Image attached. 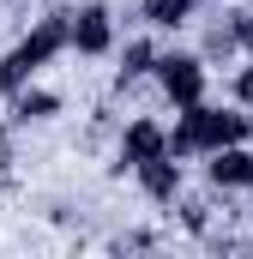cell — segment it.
I'll return each instance as SVG.
<instances>
[{
  "label": "cell",
  "instance_id": "obj_1",
  "mask_svg": "<svg viewBox=\"0 0 253 259\" xmlns=\"http://www.w3.org/2000/svg\"><path fill=\"white\" fill-rule=\"evenodd\" d=\"M253 139V115L247 109H223V103H187L175 109V127H169V157H211L223 145H241Z\"/></svg>",
  "mask_w": 253,
  "mask_h": 259
},
{
  "label": "cell",
  "instance_id": "obj_2",
  "mask_svg": "<svg viewBox=\"0 0 253 259\" xmlns=\"http://www.w3.org/2000/svg\"><path fill=\"white\" fill-rule=\"evenodd\" d=\"M66 55V12H49V18H36L6 55H0V97H12V91H24L43 66Z\"/></svg>",
  "mask_w": 253,
  "mask_h": 259
},
{
  "label": "cell",
  "instance_id": "obj_3",
  "mask_svg": "<svg viewBox=\"0 0 253 259\" xmlns=\"http://www.w3.org/2000/svg\"><path fill=\"white\" fill-rule=\"evenodd\" d=\"M151 78H157V91L175 103V109H187L205 97V84H211V66L199 61V55H175V49H157V66H151Z\"/></svg>",
  "mask_w": 253,
  "mask_h": 259
},
{
  "label": "cell",
  "instance_id": "obj_4",
  "mask_svg": "<svg viewBox=\"0 0 253 259\" xmlns=\"http://www.w3.org/2000/svg\"><path fill=\"white\" fill-rule=\"evenodd\" d=\"M66 49L72 55H85V61H103L109 49H115V12L109 6H78V12H66Z\"/></svg>",
  "mask_w": 253,
  "mask_h": 259
},
{
  "label": "cell",
  "instance_id": "obj_5",
  "mask_svg": "<svg viewBox=\"0 0 253 259\" xmlns=\"http://www.w3.org/2000/svg\"><path fill=\"white\" fill-rule=\"evenodd\" d=\"M151 157H169V127L163 121H151V115H139V121H126L121 127V151H115V169H139V163H151Z\"/></svg>",
  "mask_w": 253,
  "mask_h": 259
},
{
  "label": "cell",
  "instance_id": "obj_6",
  "mask_svg": "<svg viewBox=\"0 0 253 259\" xmlns=\"http://www.w3.org/2000/svg\"><path fill=\"white\" fill-rule=\"evenodd\" d=\"M205 181L217 187V193H253V145H223V151H211L205 157Z\"/></svg>",
  "mask_w": 253,
  "mask_h": 259
},
{
  "label": "cell",
  "instance_id": "obj_7",
  "mask_svg": "<svg viewBox=\"0 0 253 259\" xmlns=\"http://www.w3.org/2000/svg\"><path fill=\"white\" fill-rule=\"evenodd\" d=\"M133 175H139L145 199H157V205H175V199H181V163H175V157H151V163H139Z\"/></svg>",
  "mask_w": 253,
  "mask_h": 259
},
{
  "label": "cell",
  "instance_id": "obj_8",
  "mask_svg": "<svg viewBox=\"0 0 253 259\" xmlns=\"http://www.w3.org/2000/svg\"><path fill=\"white\" fill-rule=\"evenodd\" d=\"M49 115H61V97H55V91H43L36 78H30L24 91H12V121H18V127H30V121H49Z\"/></svg>",
  "mask_w": 253,
  "mask_h": 259
},
{
  "label": "cell",
  "instance_id": "obj_9",
  "mask_svg": "<svg viewBox=\"0 0 253 259\" xmlns=\"http://www.w3.org/2000/svg\"><path fill=\"white\" fill-rule=\"evenodd\" d=\"M151 66H157V42H151V36H133V42L121 49V66H115V91L151 78Z\"/></svg>",
  "mask_w": 253,
  "mask_h": 259
},
{
  "label": "cell",
  "instance_id": "obj_10",
  "mask_svg": "<svg viewBox=\"0 0 253 259\" xmlns=\"http://www.w3.org/2000/svg\"><path fill=\"white\" fill-rule=\"evenodd\" d=\"M193 6H199V0H139V12H145L151 30H181L193 18Z\"/></svg>",
  "mask_w": 253,
  "mask_h": 259
},
{
  "label": "cell",
  "instance_id": "obj_11",
  "mask_svg": "<svg viewBox=\"0 0 253 259\" xmlns=\"http://www.w3.org/2000/svg\"><path fill=\"white\" fill-rule=\"evenodd\" d=\"M235 103H241V109L253 115V55H247V66L235 72Z\"/></svg>",
  "mask_w": 253,
  "mask_h": 259
},
{
  "label": "cell",
  "instance_id": "obj_12",
  "mask_svg": "<svg viewBox=\"0 0 253 259\" xmlns=\"http://www.w3.org/2000/svg\"><path fill=\"white\" fill-rule=\"evenodd\" d=\"M6 163H12V151H6V139H0V175H6Z\"/></svg>",
  "mask_w": 253,
  "mask_h": 259
}]
</instances>
